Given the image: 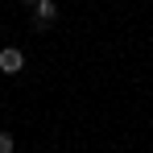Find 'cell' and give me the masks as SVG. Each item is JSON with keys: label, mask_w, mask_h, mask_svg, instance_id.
<instances>
[{"label": "cell", "mask_w": 153, "mask_h": 153, "mask_svg": "<svg viewBox=\"0 0 153 153\" xmlns=\"http://www.w3.org/2000/svg\"><path fill=\"white\" fill-rule=\"evenodd\" d=\"M54 21H58V4H54V0H37V4H33V29L46 33Z\"/></svg>", "instance_id": "6da1fadb"}, {"label": "cell", "mask_w": 153, "mask_h": 153, "mask_svg": "<svg viewBox=\"0 0 153 153\" xmlns=\"http://www.w3.org/2000/svg\"><path fill=\"white\" fill-rule=\"evenodd\" d=\"M21 71H25V54L17 46H4L0 50V75H21Z\"/></svg>", "instance_id": "7a4b0ae2"}, {"label": "cell", "mask_w": 153, "mask_h": 153, "mask_svg": "<svg viewBox=\"0 0 153 153\" xmlns=\"http://www.w3.org/2000/svg\"><path fill=\"white\" fill-rule=\"evenodd\" d=\"M17 149V141H13V132H0V153H13Z\"/></svg>", "instance_id": "3957f363"}, {"label": "cell", "mask_w": 153, "mask_h": 153, "mask_svg": "<svg viewBox=\"0 0 153 153\" xmlns=\"http://www.w3.org/2000/svg\"><path fill=\"white\" fill-rule=\"evenodd\" d=\"M21 4H37V0H21Z\"/></svg>", "instance_id": "277c9868"}]
</instances>
